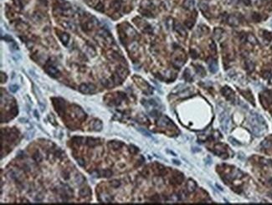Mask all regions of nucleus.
<instances>
[{"label":"nucleus","mask_w":272,"mask_h":205,"mask_svg":"<svg viewBox=\"0 0 272 205\" xmlns=\"http://www.w3.org/2000/svg\"><path fill=\"white\" fill-rule=\"evenodd\" d=\"M250 126H251V129L253 133L257 136H260L266 130V124L265 121V119L263 118L260 114L256 112H251V116H250V120H249Z\"/></svg>","instance_id":"1"},{"label":"nucleus","mask_w":272,"mask_h":205,"mask_svg":"<svg viewBox=\"0 0 272 205\" xmlns=\"http://www.w3.org/2000/svg\"><path fill=\"white\" fill-rule=\"evenodd\" d=\"M219 121H220V126H221V129L224 132L227 133L229 131V121H230V119H229V115L226 112H223L222 114L219 116Z\"/></svg>","instance_id":"2"},{"label":"nucleus","mask_w":272,"mask_h":205,"mask_svg":"<svg viewBox=\"0 0 272 205\" xmlns=\"http://www.w3.org/2000/svg\"><path fill=\"white\" fill-rule=\"evenodd\" d=\"M137 130H138L140 132H141V133H142L143 136H147V137H150V138H152V134L150 133V132H149V131H147V130H145V129H144V128H141V127H140V128H138Z\"/></svg>","instance_id":"3"},{"label":"nucleus","mask_w":272,"mask_h":205,"mask_svg":"<svg viewBox=\"0 0 272 205\" xmlns=\"http://www.w3.org/2000/svg\"><path fill=\"white\" fill-rule=\"evenodd\" d=\"M9 90H10L11 92L15 93V92L19 90V86H18L17 85H11L10 86H9Z\"/></svg>","instance_id":"4"},{"label":"nucleus","mask_w":272,"mask_h":205,"mask_svg":"<svg viewBox=\"0 0 272 205\" xmlns=\"http://www.w3.org/2000/svg\"><path fill=\"white\" fill-rule=\"evenodd\" d=\"M261 145H262V146L264 147L265 148H268V147H270V141L265 140L264 142H263L261 143Z\"/></svg>","instance_id":"5"},{"label":"nucleus","mask_w":272,"mask_h":205,"mask_svg":"<svg viewBox=\"0 0 272 205\" xmlns=\"http://www.w3.org/2000/svg\"><path fill=\"white\" fill-rule=\"evenodd\" d=\"M209 69H210V71L212 72V73H215L216 71L218 70V68H217V65H209Z\"/></svg>","instance_id":"6"},{"label":"nucleus","mask_w":272,"mask_h":205,"mask_svg":"<svg viewBox=\"0 0 272 205\" xmlns=\"http://www.w3.org/2000/svg\"><path fill=\"white\" fill-rule=\"evenodd\" d=\"M229 141H231V143L232 144H234V145H239V143H238V142H236V141L235 140V139H233L232 137H229Z\"/></svg>","instance_id":"7"},{"label":"nucleus","mask_w":272,"mask_h":205,"mask_svg":"<svg viewBox=\"0 0 272 205\" xmlns=\"http://www.w3.org/2000/svg\"><path fill=\"white\" fill-rule=\"evenodd\" d=\"M249 38H250V39H251V40H250V42H251V43H253V44H256V39H254V38L252 36V35H250L249 36Z\"/></svg>","instance_id":"8"}]
</instances>
